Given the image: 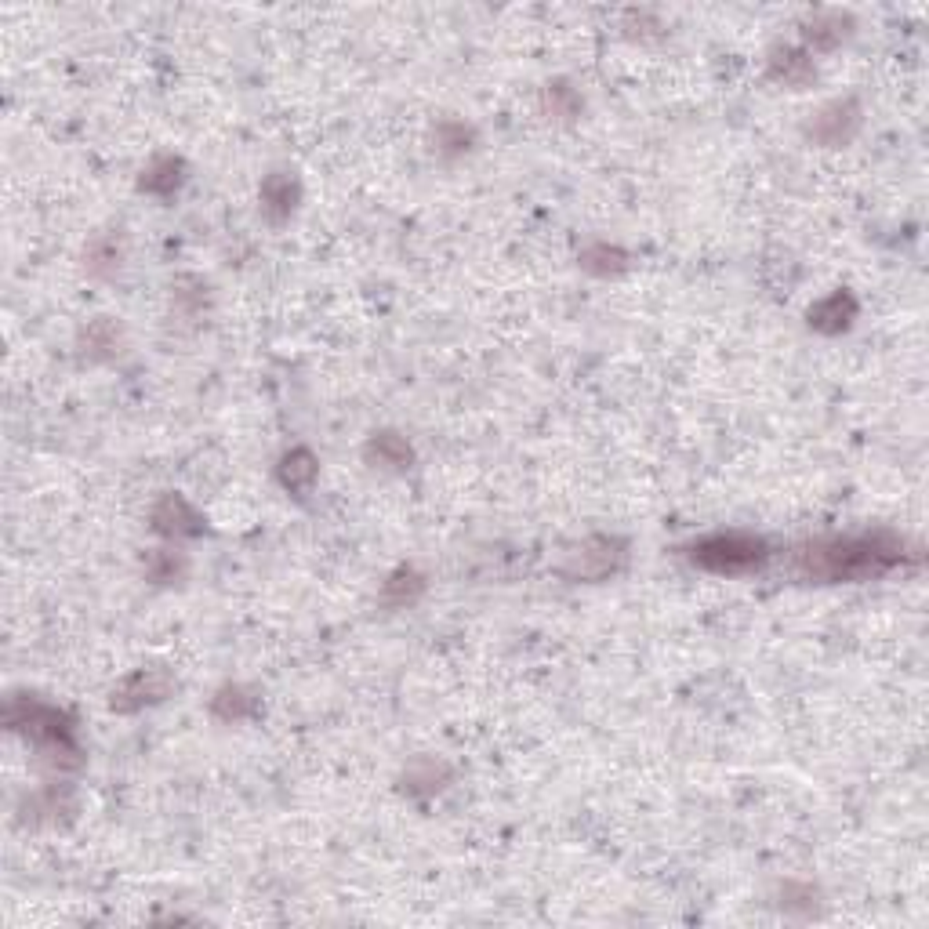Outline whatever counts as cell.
I'll list each match as a JSON object with an SVG mask.
<instances>
[{
    "label": "cell",
    "instance_id": "obj_7",
    "mask_svg": "<svg viewBox=\"0 0 929 929\" xmlns=\"http://www.w3.org/2000/svg\"><path fill=\"white\" fill-rule=\"evenodd\" d=\"M284 483L291 490H305L309 483L316 480V461L309 450H294V454H287L284 458Z\"/></svg>",
    "mask_w": 929,
    "mask_h": 929
},
{
    "label": "cell",
    "instance_id": "obj_5",
    "mask_svg": "<svg viewBox=\"0 0 929 929\" xmlns=\"http://www.w3.org/2000/svg\"><path fill=\"white\" fill-rule=\"evenodd\" d=\"M853 313H857V309H853L850 294H832L828 302L810 309V323L813 327H821V331H842V327H850Z\"/></svg>",
    "mask_w": 929,
    "mask_h": 929
},
{
    "label": "cell",
    "instance_id": "obj_8",
    "mask_svg": "<svg viewBox=\"0 0 929 929\" xmlns=\"http://www.w3.org/2000/svg\"><path fill=\"white\" fill-rule=\"evenodd\" d=\"M262 200L269 211H280V215H291L294 207V182L291 178H269L262 189Z\"/></svg>",
    "mask_w": 929,
    "mask_h": 929
},
{
    "label": "cell",
    "instance_id": "obj_10",
    "mask_svg": "<svg viewBox=\"0 0 929 929\" xmlns=\"http://www.w3.org/2000/svg\"><path fill=\"white\" fill-rule=\"evenodd\" d=\"M175 167H178L175 160H164V164H160V167H153V171H149V175H146V182H142V186H146V189H157V182H164V189L178 186V178H171V171H175Z\"/></svg>",
    "mask_w": 929,
    "mask_h": 929
},
{
    "label": "cell",
    "instance_id": "obj_3",
    "mask_svg": "<svg viewBox=\"0 0 929 929\" xmlns=\"http://www.w3.org/2000/svg\"><path fill=\"white\" fill-rule=\"evenodd\" d=\"M164 690H167V679L164 675H153V672H142V675H135V679H128V683L120 686L117 694H113V708H138V705H146V701H160L164 697Z\"/></svg>",
    "mask_w": 929,
    "mask_h": 929
},
{
    "label": "cell",
    "instance_id": "obj_6",
    "mask_svg": "<svg viewBox=\"0 0 929 929\" xmlns=\"http://www.w3.org/2000/svg\"><path fill=\"white\" fill-rule=\"evenodd\" d=\"M157 527L164 534H196L200 519H196V512L182 498H164L157 509Z\"/></svg>",
    "mask_w": 929,
    "mask_h": 929
},
{
    "label": "cell",
    "instance_id": "obj_9",
    "mask_svg": "<svg viewBox=\"0 0 929 929\" xmlns=\"http://www.w3.org/2000/svg\"><path fill=\"white\" fill-rule=\"evenodd\" d=\"M374 450H382V458L389 461V465H407V461H411V447L403 440H396V436H378V440H374Z\"/></svg>",
    "mask_w": 929,
    "mask_h": 929
},
{
    "label": "cell",
    "instance_id": "obj_2",
    "mask_svg": "<svg viewBox=\"0 0 929 929\" xmlns=\"http://www.w3.org/2000/svg\"><path fill=\"white\" fill-rule=\"evenodd\" d=\"M766 559V545L748 534H715L694 545V563L715 574H744Z\"/></svg>",
    "mask_w": 929,
    "mask_h": 929
},
{
    "label": "cell",
    "instance_id": "obj_1",
    "mask_svg": "<svg viewBox=\"0 0 929 929\" xmlns=\"http://www.w3.org/2000/svg\"><path fill=\"white\" fill-rule=\"evenodd\" d=\"M900 559H904V545L893 541L890 534L821 541L802 552V574L817 581H861V577L890 570Z\"/></svg>",
    "mask_w": 929,
    "mask_h": 929
},
{
    "label": "cell",
    "instance_id": "obj_4",
    "mask_svg": "<svg viewBox=\"0 0 929 929\" xmlns=\"http://www.w3.org/2000/svg\"><path fill=\"white\" fill-rule=\"evenodd\" d=\"M621 556V552H614V541L599 538V541H588L581 552H577V567L574 574L577 577H603L614 570V559Z\"/></svg>",
    "mask_w": 929,
    "mask_h": 929
}]
</instances>
